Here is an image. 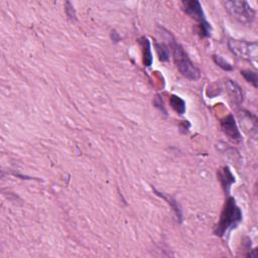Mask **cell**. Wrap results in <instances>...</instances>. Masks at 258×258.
<instances>
[{
    "instance_id": "2",
    "label": "cell",
    "mask_w": 258,
    "mask_h": 258,
    "mask_svg": "<svg viewBox=\"0 0 258 258\" xmlns=\"http://www.w3.org/2000/svg\"><path fill=\"white\" fill-rule=\"evenodd\" d=\"M172 47H173L174 62L179 72L183 77L191 81L198 80L201 76V72L190 60L185 50H183L182 47L177 44L176 42L173 44Z\"/></svg>"
},
{
    "instance_id": "1",
    "label": "cell",
    "mask_w": 258,
    "mask_h": 258,
    "mask_svg": "<svg viewBox=\"0 0 258 258\" xmlns=\"http://www.w3.org/2000/svg\"><path fill=\"white\" fill-rule=\"evenodd\" d=\"M241 221L242 212L240 208L237 206L234 198H228L214 233L219 237H224L228 232H230L232 229H235L240 224Z\"/></svg>"
},
{
    "instance_id": "12",
    "label": "cell",
    "mask_w": 258,
    "mask_h": 258,
    "mask_svg": "<svg viewBox=\"0 0 258 258\" xmlns=\"http://www.w3.org/2000/svg\"><path fill=\"white\" fill-rule=\"evenodd\" d=\"M241 75L246 79L247 82L251 83L255 88L257 87V74L251 71H241Z\"/></svg>"
},
{
    "instance_id": "13",
    "label": "cell",
    "mask_w": 258,
    "mask_h": 258,
    "mask_svg": "<svg viewBox=\"0 0 258 258\" xmlns=\"http://www.w3.org/2000/svg\"><path fill=\"white\" fill-rule=\"evenodd\" d=\"M213 59H214V62H215L220 68H222L223 70H225V71H232V70H233L232 66H231L228 62H226L222 57L214 56Z\"/></svg>"
},
{
    "instance_id": "7",
    "label": "cell",
    "mask_w": 258,
    "mask_h": 258,
    "mask_svg": "<svg viewBox=\"0 0 258 258\" xmlns=\"http://www.w3.org/2000/svg\"><path fill=\"white\" fill-rule=\"evenodd\" d=\"M226 90L228 92V94L231 98V100L233 101V103H235L236 105L241 104L243 102V91L241 89V87L239 86L237 83H235L232 80H227L226 81Z\"/></svg>"
},
{
    "instance_id": "3",
    "label": "cell",
    "mask_w": 258,
    "mask_h": 258,
    "mask_svg": "<svg viewBox=\"0 0 258 258\" xmlns=\"http://www.w3.org/2000/svg\"><path fill=\"white\" fill-rule=\"evenodd\" d=\"M225 9L232 18L242 26H250L255 21V10L246 1L240 0H230L223 2Z\"/></svg>"
},
{
    "instance_id": "4",
    "label": "cell",
    "mask_w": 258,
    "mask_h": 258,
    "mask_svg": "<svg viewBox=\"0 0 258 258\" xmlns=\"http://www.w3.org/2000/svg\"><path fill=\"white\" fill-rule=\"evenodd\" d=\"M229 50L239 59L248 61L254 65L257 62V43L247 42L241 40H233L228 41Z\"/></svg>"
},
{
    "instance_id": "9",
    "label": "cell",
    "mask_w": 258,
    "mask_h": 258,
    "mask_svg": "<svg viewBox=\"0 0 258 258\" xmlns=\"http://www.w3.org/2000/svg\"><path fill=\"white\" fill-rule=\"evenodd\" d=\"M140 45L142 47V52H143V64L146 67H150L153 64V54H152V49H151V42L147 40V38L143 36L140 40Z\"/></svg>"
},
{
    "instance_id": "11",
    "label": "cell",
    "mask_w": 258,
    "mask_h": 258,
    "mask_svg": "<svg viewBox=\"0 0 258 258\" xmlns=\"http://www.w3.org/2000/svg\"><path fill=\"white\" fill-rule=\"evenodd\" d=\"M156 51L158 52L160 61H168L169 60V50L167 46L163 44H156Z\"/></svg>"
},
{
    "instance_id": "6",
    "label": "cell",
    "mask_w": 258,
    "mask_h": 258,
    "mask_svg": "<svg viewBox=\"0 0 258 258\" xmlns=\"http://www.w3.org/2000/svg\"><path fill=\"white\" fill-rule=\"evenodd\" d=\"M221 127H222L223 132L233 141H241V133L239 131V129L237 127V124L235 122V119L233 115H228L226 118H224L221 121Z\"/></svg>"
},
{
    "instance_id": "5",
    "label": "cell",
    "mask_w": 258,
    "mask_h": 258,
    "mask_svg": "<svg viewBox=\"0 0 258 258\" xmlns=\"http://www.w3.org/2000/svg\"><path fill=\"white\" fill-rule=\"evenodd\" d=\"M181 4L186 13H188L191 17H193L194 20H196L199 23V31L203 38L209 36L212 27L211 25L206 21L204 11H203L200 2L197 1V0H186V1H182Z\"/></svg>"
},
{
    "instance_id": "8",
    "label": "cell",
    "mask_w": 258,
    "mask_h": 258,
    "mask_svg": "<svg viewBox=\"0 0 258 258\" xmlns=\"http://www.w3.org/2000/svg\"><path fill=\"white\" fill-rule=\"evenodd\" d=\"M219 179H220L221 182H222V186L226 192L229 191L232 183L235 182L234 176L232 175V173L228 167L223 168L219 172Z\"/></svg>"
},
{
    "instance_id": "10",
    "label": "cell",
    "mask_w": 258,
    "mask_h": 258,
    "mask_svg": "<svg viewBox=\"0 0 258 258\" xmlns=\"http://www.w3.org/2000/svg\"><path fill=\"white\" fill-rule=\"evenodd\" d=\"M170 103H171L173 109L175 110L176 112H178L179 114L185 113L186 103L181 98H180L179 96H176V95H172L171 99H170Z\"/></svg>"
}]
</instances>
